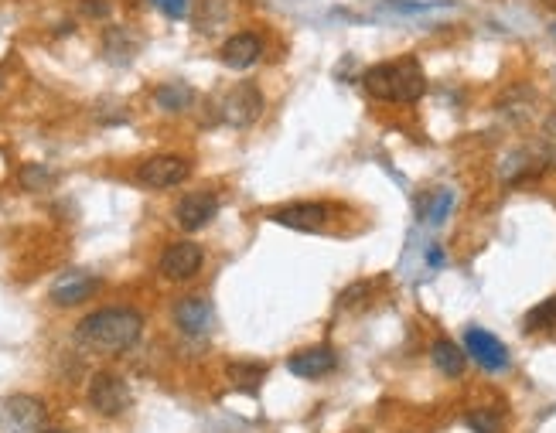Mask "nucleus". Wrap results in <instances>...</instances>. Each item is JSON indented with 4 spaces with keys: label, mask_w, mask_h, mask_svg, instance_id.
I'll return each instance as SVG.
<instances>
[{
    "label": "nucleus",
    "mask_w": 556,
    "mask_h": 433,
    "mask_svg": "<svg viewBox=\"0 0 556 433\" xmlns=\"http://www.w3.org/2000/svg\"><path fill=\"white\" fill-rule=\"evenodd\" d=\"M144 331V318L130 307H106V311H93L89 318L79 321L76 338L82 348L103 355H120L134 348Z\"/></svg>",
    "instance_id": "obj_1"
},
{
    "label": "nucleus",
    "mask_w": 556,
    "mask_h": 433,
    "mask_svg": "<svg viewBox=\"0 0 556 433\" xmlns=\"http://www.w3.org/2000/svg\"><path fill=\"white\" fill-rule=\"evenodd\" d=\"M365 93L383 103H417L427 93V76H423L417 58H396V62L372 65L362 76Z\"/></svg>",
    "instance_id": "obj_2"
},
{
    "label": "nucleus",
    "mask_w": 556,
    "mask_h": 433,
    "mask_svg": "<svg viewBox=\"0 0 556 433\" xmlns=\"http://www.w3.org/2000/svg\"><path fill=\"white\" fill-rule=\"evenodd\" d=\"M89 403L103 416H120L130 406V386L116 372H96L89 379Z\"/></svg>",
    "instance_id": "obj_3"
},
{
    "label": "nucleus",
    "mask_w": 556,
    "mask_h": 433,
    "mask_svg": "<svg viewBox=\"0 0 556 433\" xmlns=\"http://www.w3.org/2000/svg\"><path fill=\"white\" fill-rule=\"evenodd\" d=\"M260 113H263V93L256 89V82H239L222 99V120L232 123V127H250V123L260 120Z\"/></svg>",
    "instance_id": "obj_4"
},
{
    "label": "nucleus",
    "mask_w": 556,
    "mask_h": 433,
    "mask_svg": "<svg viewBox=\"0 0 556 433\" xmlns=\"http://www.w3.org/2000/svg\"><path fill=\"white\" fill-rule=\"evenodd\" d=\"M464 352H468V358H475L485 372H505L509 369V348H505L502 341L485 328L464 331Z\"/></svg>",
    "instance_id": "obj_5"
},
{
    "label": "nucleus",
    "mask_w": 556,
    "mask_h": 433,
    "mask_svg": "<svg viewBox=\"0 0 556 433\" xmlns=\"http://www.w3.org/2000/svg\"><path fill=\"white\" fill-rule=\"evenodd\" d=\"M0 423L7 433H38L45 430V403L35 396H11L0 410Z\"/></svg>",
    "instance_id": "obj_6"
},
{
    "label": "nucleus",
    "mask_w": 556,
    "mask_h": 433,
    "mask_svg": "<svg viewBox=\"0 0 556 433\" xmlns=\"http://www.w3.org/2000/svg\"><path fill=\"white\" fill-rule=\"evenodd\" d=\"M185 178H188V161L185 157H174V154H157V157H151V161H144L137 168L140 185L157 188V191L181 185Z\"/></svg>",
    "instance_id": "obj_7"
},
{
    "label": "nucleus",
    "mask_w": 556,
    "mask_h": 433,
    "mask_svg": "<svg viewBox=\"0 0 556 433\" xmlns=\"http://www.w3.org/2000/svg\"><path fill=\"white\" fill-rule=\"evenodd\" d=\"M215 215H219V198L212 191H192V195H185L178 208H174V219H178V226L185 232L205 229Z\"/></svg>",
    "instance_id": "obj_8"
},
{
    "label": "nucleus",
    "mask_w": 556,
    "mask_h": 433,
    "mask_svg": "<svg viewBox=\"0 0 556 433\" xmlns=\"http://www.w3.org/2000/svg\"><path fill=\"white\" fill-rule=\"evenodd\" d=\"M202 263H205V253H202V246H195V243H174L164 249V256H161V277L164 280H192L198 270H202Z\"/></svg>",
    "instance_id": "obj_9"
},
{
    "label": "nucleus",
    "mask_w": 556,
    "mask_h": 433,
    "mask_svg": "<svg viewBox=\"0 0 556 433\" xmlns=\"http://www.w3.org/2000/svg\"><path fill=\"white\" fill-rule=\"evenodd\" d=\"M287 369H290V376H297V379H321L338 369V355H335V348H328V345H314V348H304V352L290 355Z\"/></svg>",
    "instance_id": "obj_10"
},
{
    "label": "nucleus",
    "mask_w": 556,
    "mask_h": 433,
    "mask_svg": "<svg viewBox=\"0 0 556 433\" xmlns=\"http://www.w3.org/2000/svg\"><path fill=\"white\" fill-rule=\"evenodd\" d=\"M270 222L284 229H297V232H318L328 222V208L318 202H297V205H284L270 215Z\"/></svg>",
    "instance_id": "obj_11"
},
{
    "label": "nucleus",
    "mask_w": 556,
    "mask_h": 433,
    "mask_svg": "<svg viewBox=\"0 0 556 433\" xmlns=\"http://www.w3.org/2000/svg\"><path fill=\"white\" fill-rule=\"evenodd\" d=\"M174 324L185 331L188 338H202L212 328V304L205 297H185L174 304Z\"/></svg>",
    "instance_id": "obj_12"
},
{
    "label": "nucleus",
    "mask_w": 556,
    "mask_h": 433,
    "mask_svg": "<svg viewBox=\"0 0 556 433\" xmlns=\"http://www.w3.org/2000/svg\"><path fill=\"white\" fill-rule=\"evenodd\" d=\"M96 290H99V280L89 277V273H62V277L52 283L48 297H52V304L58 307H72V304L89 301Z\"/></svg>",
    "instance_id": "obj_13"
},
{
    "label": "nucleus",
    "mask_w": 556,
    "mask_h": 433,
    "mask_svg": "<svg viewBox=\"0 0 556 433\" xmlns=\"http://www.w3.org/2000/svg\"><path fill=\"white\" fill-rule=\"evenodd\" d=\"M260 55H263V41L256 38L253 31H239V35H232L226 45H222V62H226L229 69H250Z\"/></svg>",
    "instance_id": "obj_14"
},
{
    "label": "nucleus",
    "mask_w": 556,
    "mask_h": 433,
    "mask_svg": "<svg viewBox=\"0 0 556 433\" xmlns=\"http://www.w3.org/2000/svg\"><path fill=\"white\" fill-rule=\"evenodd\" d=\"M430 358H434V369L441 372V376H447V379L464 376V365H468V358H464V348L454 345L451 338L434 341V348H430Z\"/></svg>",
    "instance_id": "obj_15"
},
{
    "label": "nucleus",
    "mask_w": 556,
    "mask_h": 433,
    "mask_svg": "<svg viewBox=\"0 0 556 433\" xmlns=\"http://www.w3.org/2000/svg\"><path fill=\"white\" fill-rule=\"evenodd\" d=\"M229 379L236 389H243V393H256V389L263 386V379H267V365L263 362H253V358H243V362H232L229 365Z\"/></svg>",
    "instance_id": "obj_16"
},
{
    "label": "nucleus",
    "mask_w": 556,
    "mask_h": 433,
    "mask_svg": "<svg viewBox=\"0 0 556 433\" xmlns=\"http://www.w3.org/2000/svg\"><path fill=\"white\" fill-rule=\"evenodd\" d=\"M154 99H157V106H161V110L181 113V110H188V106L195 103V93H192V86H185V82H168V86L157 89Z\"/></svg>",
    "instance_id": "obj_17"
},
{
    "label": "nucleus",
    "mask_w": 556,
    "mask_h": 433,
    "mask_svg": "<svg viewBox=\"0 0 556 433\" xmlns=\"http://www.w3.org/2000/svg\"><path fill=\"white\" fill-rule=\"evenodd\" d=\"M526 331L529 335H536V331H553L556 328V297H550V301L536 304L533 311L526 314Z\"/></svg>",
    "instance_id": "obj_18"
},
{
    "label": "nucleus",
    "mask_w": 556,
    "mask_h": 433,
    "mask_svg": "<svg viewBox=\"0 0 556 433\" xmlns=\"http://www.w3.org/2000/svg\"><path fill=\"white\" fill-rule=\"evenodd\" d=\"M451 208H454V195L447 188H441V191H434V198H430L423 215H427L430 226H441V222H447V215H451Z\"/></svg>",
    "instance_id": "obj_19"
},
{
    "label": "nucleus",
    "mask_w": 556,
    "mask_h": 433,
    "mask_svg": "<svg viewBox=\"0 0 556 433\" xmlns=\"http://www.w3.org/2000/svg\"><path fill=\"white\" fill-rule=\"evenodd\" d=\"M52 181L55 178L45 164H28V168H21V188H28V191H45Z\"/></svg>",
    "instance_id": "obj_20"
},
{
    "label": "nucleus",
    "mask_w": 556,
    "mask_h": 433,
    "mask_svg": "<svg viewBox=\"0 0 556 433\" xmlns=\"http://www.w3.org/2000/svg\"><path fill=\"white\" fill-rule=\"evenodd\" d=\"M372 297V283H352V287H345L342 290V297H338V307L342 311H355V307H362L365 301Z\"/></svg>",
    "instance_id": "obj_21"
},
{
    "label": "nucleus",
    "mask_w": 556,
    "mask_h": 433,
    "mask_svg": "<svg viewBox=\"0 0 556 433\" xmlns=\"http://www.w3.org/2000/svg\"><path fill=\"white\" fill-rule=\"evenodd\" d=\"M468 427L475 433H499L502 420H499V413H492V410H471L468 413Z\"/></svg>",
    "instance_id": "obj_22"
},
{
    "label": "nucleus",
    "mask_w": 556,
    "mask_h": 433,
    "mask_svg": "<svg viewBox=\"0 0 556 433\" xmlns=\"http://www.w3.org/2000/svg\"><path fill=\"white\" fill-rule=\"evenodd\" d=\"M154 7L168 18H185L188 14V0H154Z\"/></svg>",
    "instance_id": "obj_23"
},
{
    "label": "nucleus",
    "mask_w": 556,
    "mask_h": 433,
    "mask_svg": "<svg viewBox=\"0 0 556 433\" xmlns=\"http://www.w3.org/2000/svg\"><path fill=\"white\" fill-rule=\"evenodd\" d=\"M82 14H89V18H106V14H110V4H106V0H82Z\"/></svg>",
    "instance_id": "obj_24"
},
{
    "label": "nucleus",
    "mask_w": 556,
    "mask_h": 433,
    "mask_svg": "<svg viewBox=\"0 0 556 433\" xmlns=\"http://www.w3.org/2000/svg\"><path fill=\"white\" fill-rule=\"evenodd\" d=\"M427 263H430V266H441V263H444V253H441V249H437V246L430 249V253H427Z\"/></svg>",
    "instance_id": "obj_25"
},
{
    "label": "nucleus",
    "mask_w": 556,
    "mask_h": 433,
    "mask_svg": "<svg viewBox=\"0 0 556 433\" xmlns=\"http://www.w3.org/2000/svg\"><path fill=\"white\" fill-rule=\"evenodd\" d=\"M38 433H62V430H38Z\"/></svg>",
    "instance_id": "obj_26"
}]
</instances>
